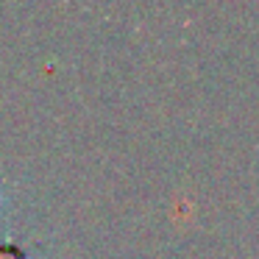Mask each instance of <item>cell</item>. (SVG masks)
<instances>
[{
	"mask_svg": "<svg viewBox=\"0 0 259 259\" xmlns=\"http://www.w3.org/2000/svg\"><path fill=\"white\" fill-rule=\"evenodd\" d=\"M0 259H39V256L14 240H0Z\"/></svg>",
	"mask_w": 259,
	"mask_h": 259,
	"instance_id": "1",
	"label": "cell"
},
{
	"mask_svg": "<svg viewBox=\"0 0 259 259\" xmlns=\"http://www.w3.org/2000/svg\"><path fill=\"white\" fill-rule=\"evenodd\" d=\"M3 209H6V195H3V190H0V214H3Z\"/></svg>",
	"mask_w": 259,
	"mask_h": 259,
	"instance_id": "2",
	"label": "cell"
}]
</instances>
